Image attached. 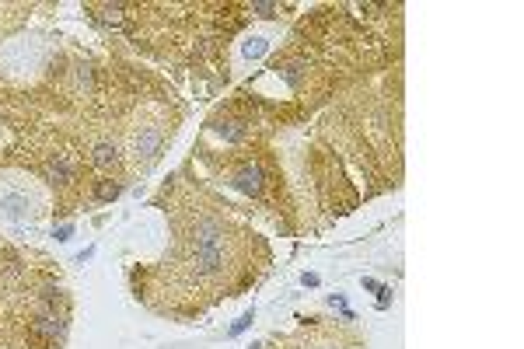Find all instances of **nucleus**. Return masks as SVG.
Returning <instances> with one entry per match:
<instances>
[{
    "mask_svg": "<svg viewBox=\"0 0 524 349\" xmlns=\"http://www.w3.org/2000/svg\"><path fill=\"white\" fill-rule=\"evenodd\" d=\"M119 192H123V186H119V182H112V179H105V182H98V186H94V196H98V199H116Z\"/></svg>",
    "mask_w": 524,
    "mask_h": 349,
    "instance_id": "7",
    "label": "nucleus"
},
{
    "mask_svg": "<svg viewBox=\"0 0 524 349\" xmlns=\"http://www.w3.org/2000/svg\"><path fill=\"white\" fill-rule=\"evenodd\" d=\"M252 11H255V14H262V18H270V14L276 11V4H266V0H262V4H252Z\"/></svg>",
    "mask_w": 524,
    "mask_h": 349,
    "instance_id": "9",
    "label": "nucleus"
},
{
    "mask_svg": "<svg viewBox=\"0 0 524 349\" xmlns=\"http://www.w3.org/2000/svg\"><path fill=\"white\" fill-rule=\"evenodd\" d=\"M35 335H42V339H60V335H63V321H60V315H52V311L39 315V321H35Z\"/></svg>",
    "mask_w": 524,
    "mask_h": 349,
    "instance_id": "4",
    "label": "nucleus"
},
{
    "mask_svg": "<svg viewBox=\"0 0 524 349\" xmlns=\"http://www.w3.org/2000/svg\"><path fill=\"white\" fill-rule=\"evenodd\" d=\"M161 143H165V137H161V130H157V126H140L133 133V157H137V164H150L157 154H161Z\"/></svg>",
    "mask_w": 524,
    "mask_h": 349,
    "instance_id": "2",
    "label": "nucleus"
},
{
    "mask_svg": "<svg viewBox=\"0 0 524 349\" xmlns=\"http://www.w3.org/2000/svg\"><path fill=\"white\" fill-rule=\"evenodd\" d=\"M234 186H238L241 192H252V196H255V192L262 189V171H259V168H241V171L234 174Z\"/></svg>",
    "mask_w": 524,
    "mask_h": 349,
    "instance_id": "5",
    "label": "nucleus"
},
{
    "mask_svg": "<svg viewBox=\"0 0 524 349\" xmlns=\"http://www.w3.org/2000/svg\"><path fill=\"white\" fill-rule=\"evenodd\" d=\"M74 174H77V168H74V161L63 157V154H57V157L46 161V179H49L52 186H67V182H74Z\"/></svg>",
    "mask_w": 524,
    "mask_h": 349,
    "instance_id": "3",
    "label": "nucleus"
},
{
    "mask_svg": "<svg viewBox=\"0 0 524 349\" xmlns=\"http://www.w3.org/2000/svg\"><path fill=\"white\" fill-rule=\"evenodd\" d=\"M91 161H94L98 168H116V164H119V150H116V143H94Z\"/></svg>",
    "mask_w": 524,
    "mask_h": 349,
    "instance_id": "6",
    "label": "nucleus"
},
{
    "mask_svg": "<svg viewBox=\"0 0 524 349\" xmlns=\"http://www.w3.org/2000/svg\"><path fill=\"white\" fill-rule=\"evenodd\" d=\"M221 137H228V140H241V137H245V130H241L238 123H228V126H221Z\"/></svg>",
    "mask_w": 524,
    "mask_h": 349,
    "instance_id": "8",
    "label": "nucleus"
},
{
    "mask_svg": "<svg viewBox=\"0 0 524 349\" xmlns=\"http://www.w3.org/2000/svg\"><path fill=\"white\" fill-rule=\"evenodd\" d=\"M224 269V245H196L189 259V272L196 279H217Z\"/></svg>",
    "mask_w": 524,
    "mask_h": 349,
    "instance_id": "1",
    "label": "nucleus"
}]
</instances>
